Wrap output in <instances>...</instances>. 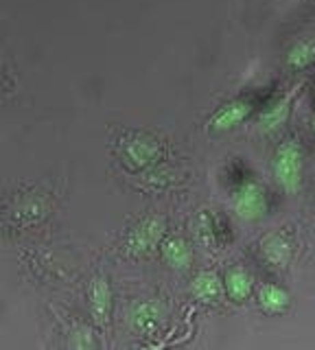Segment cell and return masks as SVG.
I'll use <instances>...</instances> for the list:
<instances>
[{
	"mask_svg": "<svg viewBox=\"0 0 315 350\" xmlns=\"http://www.w3.org/2000/svg\"><path fill=\"white\" fill-rule=\"evenodd\" d=\"M162 228H165L162 219L147 217L143 224H138L132 230V234H129V245H132V250H136V252H147L151 247H156L162 237Z\"/></svg>",
	"mask_w": 315,
	"mask_h": 350,
	"instance_id": "obj_3",
	"label": "cell"
},
{
	"mask_svg": "<svg viewBox=\"0 0 315 350\" xmlns=\"http://www.w3.org/2000/svg\"><path fill=\"white\" fill-rule=\"evenodd\" d=\"M260 304L269 313H280L289 306V293L276 287V284H267V287L260 289Z\"/></svg>",
	"mask_w": 315,
	"mask_h": 350,
	"instance_id": "obj_10",
	"label": "cell"
},
{
	"mask_svg": "<svg viewBox=\"0 0 315 350\" xmlns=\"http://www.w3.org/2000/svg\"><path fill=\"white\" fill-rule=\"evenodd\" d=\"M193 293L202 302H217L221 298V282L215 273H200L193 282Z\"/></svg>",
	"mask_w": 315,
	"mask_h": 350,
	"instance_id": "obj_7",
	"label": "cell"
},
{
	"mask_svg": "<svg viewBox=\"0 0 315 350\" xmlns=\"http://www.w3.org/2000/svg\"><path fill=\"white\" fill-rule=\"evenodd\" d=\"M265 197L256 184H245L241 191L234 195V211L241 219H256L265 213Z\"/></svg>",
	"mask_w": 315,
	"mask_h": 350,
	"instance_id": "obj_2",
	"label": "cell"
},
{
	"mask_svg": "<svg viewBox=\"0 0 315 350\" xmlns=\"http://www.w3.org/2000/svg\"><path fill=\"white\" fill-rule=\"evenodd\" d=\"M263 254L274 267H285L291 256V245L287 239H282L280 234H274L263 243Z\"/></svg>",
	"mask_w": 315,
	"mask_h": 350,
	"instance_id": "obj_6",
	"label": "cell"
},
{
	"mask_svg": "<svg viewBox=\"0 0 315 350\" xmlns=\"http://www.w3.org/2000/svg\"><path fill=\"white\" fill-rule=\"evenodd\" d=\"M274 175L278 184L285 191L293 193L298 191L300 180H302V156L300 149L293 142H285L274 158Z\"/></svg>",
	"mask_w": 315,
	"mask_h": 350,
	"instance_id": "obj_1",
	"label": "cell"
},
{
	"mask_svg": "<svg viewBox=\"0 0 315 350\" xmlns=\"http://www.w3.org/2000/svg\"><path fill=\"white\" fill-rule=\"evenodd\" d=\"M247 114H249V103H245V101H234L230 105L221 107L219 112L215 114V118L210 120V125L215 129H230V127L241 123V120Z\"/></svg>",
	"mask_w": 315,
	"mask_h": 350,
	"instance_id": "obj_5",
	"label": "cell"
},
{
	"mask_svg": "<svg viewBox=\"0 0 315 350\" xmlns=\"http://www.w3.org/2000/svg\"><path fill=\"white\" fill-rule=\"evenodd\" d=\"M162 256H165V260L171 267L184 269L191 262V250L182 239H169L167 243L162 245Z\"/></svg>",
	"mask_w": 315,
	"mask_h": 350,
	"instance_id": "obj_8",
	"label": "cell"
},
{
	"mask_svg": "<svg viewBox=\"0 0 315 350\" xmlns=\"http://www.w3.org/2000/svg\"><path fill=\"white\" fill-rule=\"evenodd\" d=\"M110 284H107L103 278H96L90 287V309L92 315L96 317V322H105L107 315H110Z\"/></svg>",
	"mask_w": 315,
	"mask_h": 350,
	"instance_id": "obj_4",
	"label": "cell"
},
{
	"mask_svg": "<svg viewBox=\"0 0 315 350\" xmlns=\"http://www.w3.org/2000/svg\"><path fill=\"white\" fill-rule=\"evenodd\" d=\"M225 287H228V293H230L234 300H243L249 295V291H252V276H249L245 269L236 267L232 271H228Z\"/></svg>",
	"mask_w": 315,
	"mask_h": 350,
	"instance_id": "obj_9",
	"label": "cell"
}]
</instances>
